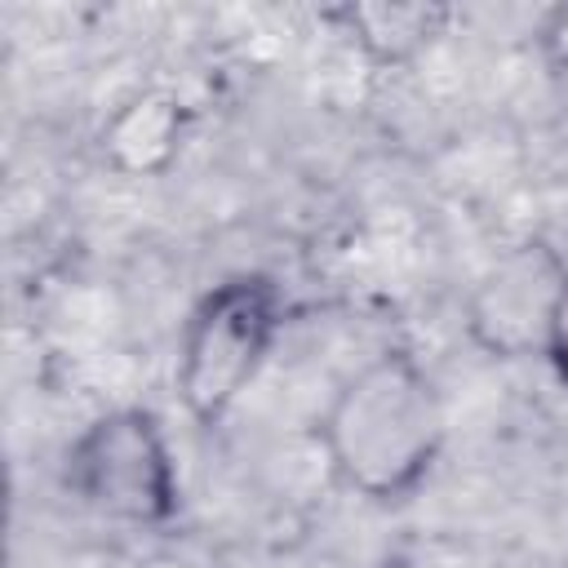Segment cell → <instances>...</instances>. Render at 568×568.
<instances>
[{"mask_svg": "<svg viewBox=\"0 0 568 568\" xmlns=\"http://www.w3.org/2000/svg\"><path fill=\"white\" fill-rule=\"evenodd\" d=\"M564 271L568 266L546 253H532V262L515 257V262L497 266L493 284L484 288V306H479V328H493L488 333L493 351H524V346L541 351L546 311H550V297H555Z\"/></svg>", "mask_w": 568, "mask_h": 568, "instance_id": "6", "label": "cell"}, {"mask_svg": "<svg viewBox=\"0 0 568 568\" xmlns=\"http://www.w3.org/2000/svg\"><path fill=\"white\" fill-rule=\"evenodd\" d=\"M284 328V293L266 275H231L213 284L186 315L178 342V399L200 426H217L262 373Z\"/></svg>", "mask_w": 568, "mask_h": 568, "instance_id": "2", "label": "cell"}, {"mask_svg": "<svg viewBox=\"0 0 568 568\" xmlns=\"http://www.w3.org/2000/svg\"><path fill=\"white\" fill-rule=\"evenodd\" d=\"M67 488L102 519L164 528L182 510V475L160 417L142 404L98 413L67 448Z\"/></svg>", "mask_w": 568, "mask_h": 568, "instance_id": "3", "label": "cell"}, {"mask_svg": "<svg viewBox=\"0 0 568 568\" xmlns=\"http://www.w3.org/2000/svg\"><path fill=\"white\" fill-rule=\"evenodd\" d=\"M541 355L546 364L555 368V377L568 386V271L550 297V311H546V328H541Z\"/></svg>", "mask_w": 568, "mask_h": 568, "instance_id": "7", "label": "cell"}, {"mask_svg": "<svg viewBox=\"0 0 568 568\" xmlns=\"http://www.w3.org/2000/svg\"><path fill=\"white\" fill-rule=\"evenodd\" d=\"M537 53L550 71L568 75V4H555L537 27Z\"/></svg>", "mask_w": 568, "mask_h": 568, "instance_id": "8", "label": "cell"}, {"mask_svg": "<svg viewBox=\"0 0 568 568\" xmlns=\"http://www.w3.org/2000/svg\"><path fill=\"white\" fill-rule=\"evenodd\" d=\"M320 444L333 475L368 501H404L430 475L444 444V408L430 373L404 346L364 359L328 399Z\"/></svg>", "mask_w": 568, "mask_h": 568, "instance_id": "1", "label": "cell"}, {"mask_svg": "<svg viewBox=\"0 0 568 568\" xmlns=\"http://www.w3.org/2000/svg\"><path fill=\"white\" fill-rule=\"evenodd\" d=\"M191 133V111L169 89L129 93L98 129V155L120 178H164Z\"/></svg>", "mask_w": 568, "mask_h": 568, "instance_id": "4", "label": "cell"}, {"mask_svg": "<svg viewBox=\"0 0 568 568\" xmlns=\"http://www.w3.org/2000/svg\"><path fill=\"white\" fill-rule=\"evenodd\" d=\"M328 18L368 67H408L448 27V9L435 0H351Z\"/></svg>", "mask_w": 568, "mask_h": 568, "instance_id": "5", "label": "cell"}]
</instances>
